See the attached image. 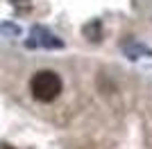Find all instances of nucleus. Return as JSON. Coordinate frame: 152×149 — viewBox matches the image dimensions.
Returning <instances> with one entry per match:
<instances>
[{"mask_svg":"<svg viewBox=\"0 0 152 149\" xmlns=\"http://www.w3.org/2000/svg\"><path fill=\"white\" fill-rule=\"evenodd\" d=\"M61 77L55 70H39L34 77L30 79V93L32 97L41 102V104H50L61 95Z\"/></svg>","mask_w":152,"mask_h":149,"instance_id":"nucleus-1","label":"nucleus"},{"mask_svg":"<svg viewBox=\"0 0 152 149\" xmlns=\"http://www.w3.org/2000/svg\"><path fill=\"white\" fill-rule=\"evenodd\" d=\"M32 38L34 41H30V45H43V48H61V41H59L55 34H50L48 30H43V27H37V30H32Z\"/></svg>","mask_w":152,"mask_h":149,"instance_id":"nucleus-2","label":"nucleus"},{"mask_svg":"<svg viewBox=\"0 0 152 149\" xmlns=\"http://www.w3.org/2000/svg\"><path fill=\"white\" fill-rule=\"evenodd\" d=\"M84 36L89 38V41H100V23L93 20L91 25H86L84 27Z\"/></svg>","mask_w":152,"mask_h":149,"instance_id":"nucleus-3","label":"nucleus"}]
</instances>
